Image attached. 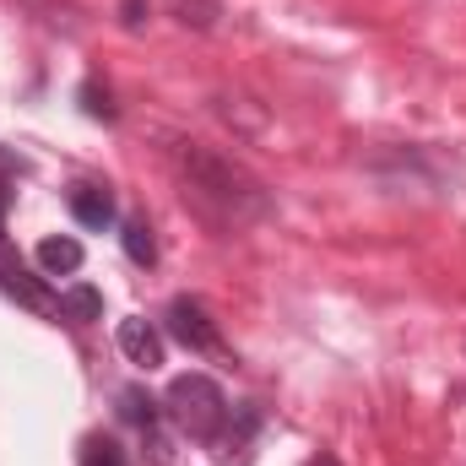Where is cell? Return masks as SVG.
I'll return each mask as SVG.
<instances>
[{"mask_svg": "<svg viewBox=\"0 0 466 466\" xmlns=\"http://www.w3.org/2000/svg\"><path fill=\"white\" fill-rule=\"evenodd\" d=\"M179 179H185V196L218 223H249V218L266 212L260 185L244 168H233L228 157L207 152V147H179Z\"/></svg>", "mask_w": 466, "mask_h": 466, "instance_id": "1", "label": "cell"}, {"mask_svg": "<svg viewBox=\"0 0 466 466\" xmlns=\"http://www.w3.org/2000/svg\"><path fill=\"white\" fill-rule=\"evenodd\" d=\"M163 407H168L174 429L185 440H201V445H212L223 434V423H228V396H223V385L212 374H174Z\"/></svg>", "mask_w": 466, "mask_h": 466, "instance_id": "2", "label": "cell"}, {"mask_svg": "<svg viewBox=\"0 0 466 466\" xmlns=\"http://www.w3.org/2000/svg\"><path fill=\"white\" fill-rule=\"evenodd\" d=\"M168 337L185 342L190 352H223L218 326L207 320V309H201L196 299H174V304H168Z\"/></svg>", "mask_w": 466, "mask_h": 466, "instance_id": "3", "label": "cell"}, {"mask_svg": "<svg viewBox=\"0 0 466 466\" xmlns=\"http://www.w3.org/2000/svg\"><path fill=\"white\" fill-rule=\"evenodd\" d=\"M119 352L130 358V363H141V369H157L163 363V337H157V326L152 320H141V315H130V320H119Z\"/></svg>", "mask_w": 466, "mask_h": 466, "instance_id": "4", "label": "cell"}, {"mask_svg": "<svg viewBox=\"0 0 466 466\" xmlns=\"http://www.w3.org/2000/svg\"><path fill=\"white\" fill-rule=\"evenodd\" d=\"M71 218L93 233L115 228V218H119L115 190H104V185H76V190H71Z\"/></svg>", "mask_w": 466, "mask_h": 466, "instance_id": "5", "label": "cell"}, {"mask_svg": "<svg viewBox=\"0 0 466 466\" xmlns=\"http://www.w3.org/2000/svg\"><path fill=\"white\" fill-rule=\"evenodd\" d=\"M38 266H44L49 277H71V271L82 266V244H76L71 233H55V238L38 244Z\"/></svg>", "mask_w": 466, "mask_h": 466, "instance_id": "6", "label": "cell"}, {"mask_svg": "<svg viewBox=\"0 0 466 466\" xmlns=\"http://www.w3.org/2000/svg\"><path fill=\"white\" fill-rule=\"evenodd\" d=\"M60 315L87 326V320H98V315H104V293H98V288H87V282H71V288L60 293Z\"/></svg>", "mask_w": 466, "mask_h": 466, "instance_id": "7", "label": "cell"}, {"mask_svg": "<svg viewBox=\"0 0 466 466\" xmlns=\"http://www.w3.org/2000/svg\"><path fill=\"white\" fill-rule=\"evenodd\" d=\"M119 238H125V255H130L136 266H152V260H157V238L147 228V218H125Z\"/></svg>", "mask_w": 466, "mask_h": 466, "instance_id": "8", "label": "cell"}, {"mask_svg": "<svg viewBox=\"0 0 466 466\" xmlns=\"http://www.w3.org/2000/svg\"><path fill=\"white\" fill-rule=\"evenodd\" d=\"M119 418L136 423V429H152V423H157V401H152L141 385H125V390H119Z\"/></svg>", "mask_w": 466, "mask_h": 466, "instance_id": "9", "label": "cell"}, {"mask_svg": "<svg viewBox=\"0 0 466 466\" xmlns=\"http://www.w3.org/2000/svg\"><path fill=\"white\" fill-rule=\"evenodd\" d=\"M82 466H125V451H119L115 440H104V434H93V440L82 445Z\"/></svg>", "mask_w": 466, "mask_h": 466, "instance_id": "10", "label": "cell"}, {"mask_svg": "<svg viewBox=\"0 0 466 466\" xmlns=\"http://www.w3.org/2000/svg\"><path fill=\"white\" fill-rule=\"evenodd\" d=\"M82 109H87L93 119H115L119 115L115 98H109V87H98V82H87V87H82Z\"/></svg>", "mask_w": 466, "mask_h": 466, "instance_id": "11", "label": "cell"}, {"mask_svg": "<svg viewBox=\"0 0 466 466\" xmlns=\"http://www.w3.org/2000/svg\"><path fill=\"white\" fill-rule=\"evenodd\" d=\"M141 11H147V0H125V27H141Z\"/></svg>", "mask_w": 466, "mask_h": 466, "instance_id": "12", "label": "cell"}, {"mask_svg": "<svg viewBox=\"0 0 466 466\" xmlns=\"http://www.w3.org/2000/svg\"><path fill=\"white\" fill-rule=\"evenodd\" d=\"M304 466H342V461H337V456H309Z\"/></svg>", "mask_w": 466, "mask_h": 466, "instance_id": "13", "label": "cell"}, {"mask_svg": "<svg viewBox=\"0 0 466 466\" xmlns=\"http://www.w3.org/2000/svg\"><path fill=\"white\" fill-rule=\"evenodd\" d=\"M5 201H11V190H5V185H0V218H5Z\"/></svg>", "mask_w": 466, "mask_h": 466, "instance_id": "14", "label": "cell"}]
</instances>
